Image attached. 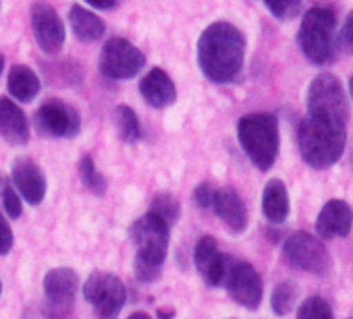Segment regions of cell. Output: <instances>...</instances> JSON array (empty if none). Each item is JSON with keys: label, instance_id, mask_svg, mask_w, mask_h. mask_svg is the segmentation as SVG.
Instances as JSON below:
<instances>
[{"label": "cell", "instance_id": "cell-17", "mask_svg": "<svg viewBox=\"0 0 353 319\" xmlns=\"http://www.w3.org/2000/svg\"><path fill=\"white\" fill-rule=\"evenodd\" d=\"M212 210L229 226V230L243 232L248 228V208L233 187H223L214 191Z\"/></svg>", "mask_w": 353, "mask_h": 319}, {"label": "cell", "instance_id": "cell-29", "mask_svg": "<svg viewBox=\"0 0 353 319\" xmlns=\"http://www.w3.org/2000/svg\"><path fill=\"white\" fill-rule=\"evenodd\" d=\"M3 206H5V210H7V214L11 218H19L23 214V206H21L19 193L15 191L13 185H5L3 187Z\"/></svg>", "mask_w": 353, "mask_h": 319}, {"label": "cell", "instance_id": "cell-34", "mask_svg": "<svg viewBox=\"0 0 353 319\" xmlns=\"http://www.w3.org/2000/svg\"><path fill=\"white\" fill-rule=\"evenodd\" d=\"M158 319H172L174 317V309L172 307H162V309H158Z\"/></svg>", "mask_w": 353, "mask_h": 319}, {"label": "cell", "instance_id": "cell-27", "mask_svg": "<svg viewBox=\"0 0 353 319\" xmlns=\"http://www.w3.org/2000/svg\"><path fill=\"white\" fill-rule=\"evenodd\" d=\"M297 319H334L330 305L322 296H310L301 302Z\"/></svg>", "mask_w": 353, "mask_h": 319}, {"label": "cell", "instance_id": "cell-23", "mask_svg": "<svg viewBox=\"0 0 353 319\" xmlns=\"http://www.w3.org/2000/svg\"><path fill=\"white\" fill-rule=\"evenodd\" d=\"M114 122H117L119 137L125 143H135L139 139V135H141L139 118H137V114L129 106H117L114 108Z\"/></svg>", "mask_w": 353, "mask_h": 319}, {"label": "cell", "instance_id": "cell-18", "mask_svg": "<svg viewBox=\"0 0 353 319\" xmlns=\"http://www.w3.org/2000/svg\"><path fill=\"white\" fill-rule=\"evenodd\" d=\"M0 137L9 145H26L30 141L28 116L9 98H0Z\"/></svg>", "mask_w": 353, "mask_h": 319}, {"label": "cell", "instance_id": "cell-2", "mask_svg": "<svg viewBox=\"0 0 353 319\" xmlns=\"http://www.w3.org/2000/svg\"><path fill=\"white\" fill-rule=\"evenodd\" d=\"M297 141L305 164H310L316 170H324L336 164L339 157L343 155L347 131L343 126H334L318 118L305 116L299 122Z\"/></svg>", "mask_w": 353, "mask_h": 319}, {"label": "cell", "instance_id": "cell-30", "mask_svg": "<svg viewBox=\"0 0 353 319\" xmlns=\"http://www.w3.org/2000/svg\"><path fill=\"white\" fill-rule=\"evenodd\" d=\"M214 191H216V189H214L210 183H202V185H198V187H196V191H194V201H196V206H198V208H202V210L212 208Z\"/></svg>", "mask_w": 353, "mask_h": 319}, {"label": "cell", "instance_id": "cell-11", "mask_svg": "<svg viewBox=\"0 0 353 319\" xmlns=\"http://www.w3.org/2000/svg\"><path fill=\"white\" fill-rule=\"evenodd\" d=\"M36 129L46 137L71 139L79 133L81 118L71 104L63 100H48L36 112Z\"/></svg>", "mask_w": 353, "mask_h": 319}, {"label": "cell", "instance_id": "cell-25", "mask_svg": "<svg viewBox=\"0 0 353 319\" xmlns=\"http://www.w3.org/2000/svg\"><path fill=\"white\" fill-rule=\"evenodd\" d=\"M295 298H297V286L293 282H281L274 286L272 290V296H270V305H272V311L276 315H287L293 311V305H295Z\"/></svg>", "mask_w": 353, "mask_h": 319}, {"label": "cell", "instance_id": "cell-9", "mask_svg": "<svg viewBox=\"0 0 353 319\" xmlns=\"http://www.w3.org/2000/svg\"><path fill=\"white\" fill-rule=\"evenodd\" d=\"M145 65L143 52L125 38H110L100 54V71L108 79H133Z\"/></svg>", "mask_w": 353, "mask_h": 319}, {"label": "cell", "instance_id": "cell-32", "mask_svg": "<svg viewBox=\"0 0 353 319\" xmlns=\"http://www.w3.org/2000/svg\"><path fill=\"white\" fill-rule=\"evenodd\" d=\"M13 249V230L9 222L0 216V255H7Z\"/></svg>", "mask_w": 353, "mask_h": 319}, {"label": "cell", "instance_id": "cell-35", "mask_svg": "<svg viewBox=\"0 0 353 319\" xmlns=\"http://www.w3.org/2000/svg\"><path fill=\"white\" fill-rule=\"evenodd\" d=\"M127 319H152V317H150L148 313H143V311H135V313H131Z\"/></svg>", "mask_w": 353, "mask_h": 319}, {"label": "cell", "instance_id": "cell-28", "mask_svg": "<svg viewBox=\"0 0 353 319\" xmlns=\"http://www.w3.org/2000/svg\"><path fill=\"white\" fill-rule=\"evenodd\" d=\"M264 5L276 19H283V21L297 17L301 11V0H264Z\"/></svg>", "mask_w": 353, "mask_h": 319}, {"label": "cell", "instance_id": "cell-31", "mask_svg": "<svg viewBox=\"0 0 353 319\" xmlns=\"http://www.w3.org/2000/svg\"><path fill=\"white\" fill-rule=\"evenodd\" d=\"M339 44L345 52H351L353 54V11L347 15L343 28H341V34H339Z\"/></svg>", "mask_w": 353, "mask_h": 319}, {"label": "cell", "instance_id": "cell-21", "mask_svg": "<svg viewBox=\"0 0 353 319\" xmlns=\"http://www.w3.org/2000/svg\"><path fill=\"white\" fill-rule=\"evenodd\" d=\"M69 23H71L73 36H75L79 42H83V44L102 40V36H104V32H106L104 21H102L96 13L83 9V7H79V5H75V7L71 9V13H69Z\"/></svg>", "mask_w": 353, "mask_h": 319}, {"label": "cell", "instance_id": "cell-33", "mask_svg": "<svg viewBox=\"0 0 353 319\" xmlns=\"http://www.w3.org/2000/svg\"><path fill=\"white\" fill-rule=\"evenodd\" d=\"M85 3L94 9H100V11H106V9H112L117 5V0H85Z\"/></svg>", "mask_w": 353, "mask_h": 319}, {"label": "cell", "instance_id": "cell-7", "mask_svg": "<svg viewBox=\"0 0 353 319\" xmlns=\"http://www.w3.org/2000/svg\"><path fill=\"white\" fill-rule=\"evenodd\" d=\"M83 296L94 307L98 317L112 319L127 300V288L119 276L110 272H94L83 284Z\"/></svg>", "mask_w": 353, "mask_h": 319}, {"label": "cell", "instance_id": "cell-13", "mask_svg": "<svg viewBox=\"0 0 353 319\" xmlns=\"http://www.w3.org/2000/svg\"><path fill=\"white\" fill-rule=\"evenodd\" d=\"M32 32L36 38V44L46 54H59L65 46V23L59 17V13L44 0L32 5Z\"/></svg>", "mask_w": 353, "mask_h": 319}, {"label": "cell", "instance_id": "cell-6", "mask_svg": "<svg viewBox=\"0 0 353 319\" xmlns=\"http://www.w3.org/2000/svg\"><path fill=\"white\" fill-rule=\"evenodd\" d=\"M131 241L137 249L135 259L160 267L164 265L168 241H170V228L160 218H156L150 212L137 218L131 224Z\"/></svg>", "mask_w": 353, "mask_h": 319}, {"label": "cell", "instance_id": "cell-5", "mask_svg": "<svg viewBox=\"0 0 353 319\" xmlns=\"http://www.w3.org/2000/svg\"><path fill=\"white\" fill-rule=\"evenodd\" d=\"M307 116L334 126H347L349 102L339 79L330 73L318 75L307 89Z\"/></svg>", "mask_w": 353, "mask_h": 319}, {"label": "cell", "instance_id": "cell-38", "mask_svg": "<svg viewBox=\"0 0 353 319\" xmlns=\"http://www.w3.org/2000/svg\"><path fill=\"white\" fill-rule=\"evenodd\" d=\"M0 290H3V282H0Z\"/></svg>", "mask_w": 353, "mask_h": 319}, {"label": "cell", "instance_id": "cell-37", "mask_svg": "<svg viewBox=\"0 0 353 319\" xmlns=\"http://www.w3.org/2000/svg\"><path fill=\"white\" fill-rule=\"evenodd\" d=\"M3 69H5V58L0 56V75H3Z\"/></svg>", "mask_w": 353, "mask_h": 319}, {"label": "cell", "instance_id": "cell-8", "mask_svg": "<svg viewBox=\"0 0 353 319\" xmlns=\"http://www.w3.org/2000/svg\"><path fill=\"white\" fill-rule=\"evenodd\" d=\"M283 255L291 265H295L307 274H316V276H324L332 265L330 253L324 247V243L303 230L293 232L285 241Z\"/></svg>", "mask_w": 353, "mask_h": 319}, {"label": "cell", "instance_id": "cell-26", "mask_svg": "<svg viewBox=\"0 0 353 319\" xmlns=\"http://www.w3.org/2000/svg\"><path fill=\"white\" fill-rule=\"evenodd\" d=\"M79 175H81L83 185L90 191H94L96 195H104L106 193V179L96 170L94 160L90 155H83L81 157V162H79Z\"/></svg>", "mask_w": 353, "mask_h": 319}, {"label": "cell", "instance_id": "cell-36", "mask_svg": "<svg viewBox=\"0 0 353 319\" xmlns=\"http://www.w3.org/2000/svg\"><path fill=\"white\" fill-rule=\"evenodd\" d=\"M349 94H351V98H353V75L349 77Z\"/></svg>", "mask_w": 353, "mask_h": 319}, {"label": "cell", "instance_id": "cell-20", "mask_svg": "<svg viewBox=\"0 0 353 319\" xmlns=\"http://www.w3.org/2000/svg\"><path fill=\"white\" fill-rule=\"evenodd\" d=\"M262 212L272 224H283L289 218V193L283 181L272 179L266 183L262 193Z\"/></svg>", "mask_w": 353, "mask_h": 319}, {"label": "cell", "instance_id": "cell-19", "mask_svg": "<svg viewBox=\"0 0 353 319\" xmlns=\"http://www.w3.org/2000/svg\"><path fill=\"white\" fill-rule=\"evenodd\" d=\"M139 94L152 108H166L176 100V87L162 69H152L139 81Z\"/></svg>", "mask_w": 353, "mask_h": 319}, {"label": "cell", "instance_id": "cell-22", "mask_svg": "<svg viewBox=\"0 0 353 319\" xmlns=\"http://www.w3.org/2000/svg\"><path fill=\"white\" fill-rule=\"evenodd\" d=\"M9 94L19 102H32L40 94V77L26 65H15L9 71L7 79Z\"/></svg>", "mask_w": 353, "mask_h": 319}, {"label": "cell", "instance_id": "cell-15", "mask_svg": "<svg viewBox=\"0 0 353 319\" xmlns=\"http://www.w3.org/2000/svg\"><path fill=\"white\" fill-rule=\"evenodd\" d=\"M11 181L15 191L30 204V206H40L46 197V177L42 168L32 162L28 157L15 160L11 168Z\"/></svg>", "mask_w": 353, "mask_h": 319}, {"label": "cell", "instance_id": "cell-14", "mask_svg": "<svg viewBox=\"0 0 353 319\" xmlns=\"http://www.w3.org/2000/svg\"><path fill=\"white\" fill-rule=\"evenodd\" d=\"M194 263L198 274L208 286H221L227 276L229 257H225L219 249V243L214 236L206 234L196 243L194 249Z\"/></svg>", "mask_w": 353, "mask_h": 319}, {"label": "cell", "instance_id": "cell-12", "mask_svg": "<svg viewBox=\"0 0 353 319\" xmlns=\"http://www.w3.org/2000/svg\"><path fill=\"white\" fill-rule=\"evenodd\" d=\"M223 284L227 286L229 296L237 305L252 309V311L260 307L262 294H264V284H262V278L252 263H248V261L231 263L229 261L227 276H225Z\"/></svg>", "mask_w": 353, "mask_h": 319}, {"label": "cell", "instance_id": "cell-1", "mask_svg": "<svg viewBox=\"0 0 353 319\" xmlns=\"http://www.w3.org/2000/svg\"><path fill=\"white\" fill-rule=\"evenodd\" d=\"M245 38L227 21H216L198 40V65L212 83H231L243 69Z\"/></svg>", "mask_w": 353, "mask_h": 319}, {"label": "cell", "instance_id": "cell-4", "mask_svg": "<svg viewBox=\"0 0 353 319\" xmlns=\"http://www.w3.org/2000/svg\"><path fill=\"white\" fill-rule=\"evenodd\" d=\"M334 32H336V15L328 7H312L299 28V46L305 58L314 65H328L334 60L336 54V42H334Z\"/></svg>", "mask_w": 353, "mask_h": 319}, {"label": "cell", "instance_id": "cell-24", "mask_svg": "<svg viewBox=\"0 0 353 319\" xmlns=\"http://www.w3.org/2000/svg\"><path fill=\"white\" fill-rule=\"evenodd\" d=\"M179 212H181V206H179V201H176L170 193H160L150 204V214H154L156 218H160L168 228L176 220H179Z\"/></svg>", "mask_w": 353, "mask_h": 319}, {"label": "cell", "instance_id": "cell-3", "mask_svg": "<svg viewBox=\"0 0 353 319\" xmlns=\"http://www.w3.org/2000/svg\"><path fill=\"white\" fill-rule=\"evenodd\" d=\"M237 137L245 155L252 160V164L258 170L266 173L274 166L281 147L279 120L274 114L256 112L241 116L237 124Z\"/></svg>", "mask_w": 353, "mask_h": 319}, {"label": "cell", "instance_id": "cell-10", "mask_svg": "<svg viewBox=\"0 0 353 319\" xmlns=\"http://www.w3.org/2000/svg\"><path fill=\"white\" fill-rule=\"evenodd\" d=\"M79 286V276L71 267H54L44 276L46 313L50 319H65L71 313L73 298Z\"/></svg>", "mask_w": 353, "mask_h": 319}, {"label": "cell", "instance_id": "cell-16", "mask_svg": "<svg viewBox=\"0 0 353 319\" xmlns=\"http://www.w3.org/2000/svg\"><path fill=\"white\" fill-rule=\"evenodd\" d=\"M353 226V212L341 199H330L316 218V232L322 241L343 239L351 232Z\"/></svg>", "mask_w": 353, "mask_h": 319}]
</instances>
